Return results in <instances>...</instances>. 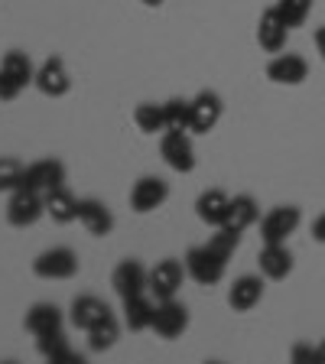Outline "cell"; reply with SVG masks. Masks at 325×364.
Wrapping results in <instances>:
<instances>
[{
  "instance_id": "1",
  "label": "cell",
  "mask_w": 325,
  "mask_h": 364,
  "mask_svg": "<svg viewBox=\"0 0 325 364\" xmlns=\"http://www.w3.org/2000/svg\"><path fill=\"white\" fill-rule=\"evenodd\" d=\"M4 215H7V221L14 228H33L46 215V196L30 189V186H20V189L10 192Z\"/></svg>"
},
{
  "instance_id": "2",
  "label": "cell",
  "mask_w": 325,
  "mask_h": 364,
  "mask_svg": "<svg viewBox=\"0 0 325 364\" xmlns=\"http://www.w3.org/2000/svg\"><path fill=\"white\" fill-rule=\"evenodd\" d=\"M182 264H186V273H189L198 287H215V283H221V277H225V270H228V260L218 257L208 244L189 247L186 257H182Z\"/></svg>"
},
{
  "instance_id": "3",
  "label": "cell",
  "mask_w": 325,
  "mask_h": 364,
  "mask_svg": "<svg viewBox=\"0 0 325 364\" xmlns=\"http://www.w3.org/2000/svg\"><path fill=\"white\" fill-rule=\"evenodd\" d=\"M159 156L173 173H192L196 169V146L189 130H163L159 134Z\"/></svg>"
},
{
  "instance_id": "4",
  "label": "cell",
  "mask_w": 325,
  "mask_h": 364,
  "mask_svg": "<svg viewBox=\"0 0 325 364\" xmlns=\"http://www.w3.org/2000/svg\"><path fill=\"white\" fill-rule=\"evenodd\" d=\"M33 273L39 280H72L78 273V254L72 247H46L33 260Z\"/></svg>"
},
{
  "instance_id": "5",
  "label": "cell",
  "mask_w": 325,
  "mask_h": 364,
  "mask_svg": "<svg viewBox=\"0 0 325 364\" xmlns=\"http://www.w3.org/2000/svg\"><path fill=\"white\" fill-rule=\"evenodd\" d=\"M303 221V212L296 205H277L260 218V241L264 244H287L289 235H296V228Z\"/></svg>"
},
{
  "instance_id": "6",
  "label": "cell",
  "mask_w": 325,
  "mask_h": 364,
  "mask_svg": "<svg viewBox=\"0 0 325 364\" xmlns=\"http://www.w3.org/2000/svg\"><path fill=\"white\" fill-rule=\"evenodd\" d=\"M153 332L159 338H179L186 328H189V309L179 303V299H156V309H153Z\"/></svg>"
},
{
  "instance_id": "7",
  "label": "cell",
  "mask_w": 325,
  "mask_h": 364,
  "mask_svg": "<svg viewBox=\"0 0 325 364\" xmlns=\"http://www.w3.org/2000/svg\"><path fill=\"white\" fill-rule=\"evenodd\" d=\"M111 287L121 299H130V296H137V293H146V289H150V270H146L140 260L127 257V260H121V264L114 267Z\"/></svg>"
},
{
  "instance_id": "8",
  "label": "cell",
  "mask_w": 325,
  "mask_h": 364,
  "mask_svg": "<svg viewBox=\"0 0 325 364\" xmlns=\"http://www.w3.org/2000/svg\"><path fill=\"white\" fill-rule=\"evenodd\" d=\"M189 105H192V121H189L192 134H208V130L218 127L221 114H225V101H221L218 91H208V88L198 91Z\"/></svg>"
},
{
  "instance_id": "9",
  "label": "cell",
  "mask_w": 325,
  "mask_h": 364,
  "mask_svg": "<svg viewBox=\"0 0 325 364\" xmlns=\"http://www.w3.org/2000/svg\"><path fill=\"white\" fill-rule=\"evenodd\" d=\"M186 264L176 257H163L156 267L150 270V293L156 299H173L176 293L182 289V280H186Z\"/></svg>"
},
{
  "instance_id": "10",
  "label": "cell",
  "mask_w": 325,
  "mask_h": 364,
  "mask_svg": "<svg viewBox=\"0 0 325 364\" xmlns=\"http://www.w3.org/2000/svg\"><path fill=\"white\" fill-rule=\"evenodd\" d=\"M166 198H169L166 179H159V176H140V179L134 182V189H130V208H134L137 215H150V212H156Z\"/></svg>"
},
{
  "instance_id": "11",
  "label": "cell",
  "mask_w": 325,
  "mask_h": 364,
  "mask_svg": "<svg viewBox=\"0 0 325 364\" xmlns=\"http://www.w3.org/2000/svg\"><path fill=\"white\" fill-rule=\"evenodd\" d=\"M33 85H36L39 95H46V98H62V95L72 91V75H68L65 62H62L59 55H49V59L36 68V82Z\"/></svg>"
},
{
  "instance_id": "12",
  "label": "cell",
  "mask_w": 325,
  "mask_h": 364,
  "mask_svg": "<svg viewBox=\"0 0 325 364\" xmlns=\"http://www.w3.org/2000/svg\"><path fill=\"white\" fill-rule=\"evenodd\" d=\"M267 78L273 85H303L309 78V62L299 53H277L267 62Z\"/></svg>"
},
{
  "instance_id": "13",
  "label": "cell",
  "mask_w": 325,
  "mask_h": 364,
  "mask_svg": "<svg viewBox=\"0 0 325 364\" xmlns=\"http://www.w3.org/2000/svg\"><path fill=\"white\" fill-rule=\"evenodd\" d=\"M23 186H30V189L36 192H53L59 189V186H65V166H62L59 159H36V163H30V166L23 169Z\"/></svg>"
},
{
  "instance_id": "14",
  "label": "cell",
  "mask_w": 325,
  "mask_h": 364,
  "mask_svg": "<svg viewBox=\"0 0 325 364\" xmlns=\"http://www.w3.org/2000/svg\"><path fill=\"white\" fill-rule=\"evenodd\" d=\"M287 39H289V26L283 23V16L277 14V7L264 10L257 20V43L264 53H283L287 49Z\"/></svg>"
},
{
  "instance_id": "15",
  "label": "cell",
  "mask_w": 325,
  "mask_h": 364,
  "mask_svg": "<svg viewBox=\"0 0 325 364\" xmlns=\"http://www.w3.org/2000/svg\"><path fill=\"white\" fill-rule=\"evenodd\" d=\"M78 221L95 237H107L114 231V215L101 198H78Z\"/></svg>"
},
{
  "instance_id": "16",
  "label": "cell",
  "mask_w": 325,
  "mask_h": 364,
  "mask_svg": "<svg viewBox=\"0 0 325 364\" xmlns=\"http://www.w3.org/2000/svg\"><path fill=\"white\" fill-rule=\"evenodd\" d=\"M260 299H264V280L254 277V273L238 277V280L231 283V289H228V306L235 312H250Z\"/></svg>"
},
{
  "instance_id": "17",
  "label": "cell",
  "mask_w": 325,
  "mask_h": 364,
  "mask_svg": "<svg viewBox=\"0 0 325 364\" xmlns=\"http://www.w3.org/2000/svg\"><path fill=\"white\" fill-rule=\"evenodd\" d=\"M257 264L267 280H287L289 273H293V250L287 244H264Z\"/></svg>"
},
{
  "instance_id": "18",
  "label": "cell",
  "mask_w": 325,
  "mask_h": 364,
  "mask_svg": "<svg viewBox=\"0 0 325 364\" xmlns=\"http://www.w3.org/2000/svg\"><path fill=\"white\" fill-rule=\"evenodd\" d=\"M62 322H65V316H62V309L55 303H36V306H30V312H26V318H23V326H26V332H30L33 338H39V335H49V332H59Z\"/></svg>"
},
{
  "instance_id": "19",
  "label": "cell",
  "mask_w": 325,
  "mask_h": 364,
  "mask_svg": "<svg viewBox=\"0 0 325 364\" xmlns=\"http://www.w3.org/2000/svg\"><path fill=\"white\" fill-rule=\"evenodd\" d=\"M228 208H231V198L221 189H205L196 198V215L205 221L208 228H221L228 221Z\"/></svg>"
},
{
  "instance_id": "20",
  "label": "cell",
  "mask_w": 325,
  "mask_h": 364,
  "mask_svg": "<svg viewBox=\"0 0 325 364\" xmlns=\"http://www.w3.org/2000/svg\"><path fill=\"white\" fill-rule=\"evenodd\" d=\"M107 303L105 299H98V296H75L72 299V306H68V318H72V326L82 328V332H88L98 318L107 316Z\"/></svg>"
},
{
  "instance_id": "21",
  "label": "cell",
  "mask_w": 325,
  "mask_h": 364,
  "mask_svg": "<svg viewBox=\"0 0 325 364\" xmlns=\"http://www.w3.org/2000/svg\"><path fill=\"white\" fill-rule=\"evenodd\" d=\"M36 351L46 358L49 364H82V355H75L72 351V345H68V338L59 332H49V335H39L36 338Z\"/></svg>"
},
{
  "instance_id": "22",
  "label": "cell",
  "mask_w": 325,
  "mask_h": 364,
  "mask_svg": "<svg viewBox=\"0 0 325 364\" xmlns=\"http://www.w3.org/2000/svg\"><path fill=\"white\" fill-rule=\"evenodd\" d=\"M46 215L55 221V225H68V221H78V198L68 192V186L46 192Z\"/></svg>"
},
{
  "instance_id": "23",
  "label": "cell",
  "mask_w": 325,
  "mask_h": 364,
  "mask_svg": "<svg viewBox=\"0 0 325 364\" xmlns=\"http://www.w3.org/2000/svg\"><path fill=\"white\" fill-rule=\"evenodd\" d=\"M153 309H156V303H150L146 293H137L130 299H124V326L130 332H146L153 326Z\"/></svg>"
},
{
  "instance_id": "24",
  "label": "cell",
  "mask_w": 325,
  "mask_h": 364,
  "mask_svg": "<svg viewBox=\"0 0 325 364\" xmlns=\"http://www.w3.org/2000/svg\"><path fill=\"white\" fill-rule=\"evenodd\" d=\"M117 338H121V322H117V316H114V312H107L105 318H98V322L88 328V348L95 351V355L114 348V345H117Z\"/></svg>"
},
{
  "instance_id": "25",
  "label": "cell",
  "mask_w": 325,
  "mask_h": 364,
  "mask_svg": "<svg viewBox=\"0 0 325 364\" xmlns=\"http://www.w3.org/2000/svg\"><path fill=\"white\" fill-rule=\"evenodd\" d=\"M260 218V205L254 196H235L231 198V208H228V228H235V231H247L250 225H257Z\"/></svg>"
},
{
  "instance_id": "26",
  "label": "cell",
  "mask_w": 325,
  "mask_h": 364,
  "mask_svg": "<svg viewBox=\"0 0 325 364\" xmlns=\"http://www.w3.org/2000/svg\"><path fill=\"white\" fill-rule=\"evenodd\" d=\"M134 124L144 130V134H163V130H166V111H163V105L144 101V105L134 107Z\"/></svg>"
},
{
  "instance_id": "27",
  "label": "cell",
  "mask_w": 325,
  "mask_h": 364,
  "mask_svg": "<svg viewBox=\"0 0 325 364\" xmlns=\"http://www.w3.org/2000/svg\"><path fill=\"white\" fill-rule=\"evenodd\" d=\"M0 68H7V72L23 85V88L36 82V68H33V59L23 53V49H10V53L0 59Z\"/></svg>"
},
{
  "instance_id": "28",
  "label": "cell",
  "mask_w": 325,
  "mask_h": 364,
  "mask_svg": "<svg viewBox=\"0 0 325 364\" xmlns=\"http://www.w3.org/2000/svg\"><path fill=\"white\" fill-rule=\"evenodd\" d=\"M273 7H277V14L283 16L289 30H299V26H306V20L312 14V0H277Z\"/></svg>"
},
{
  "instance_id": "29",
  "label": "cell",
  "mask_w": 325,
  "mask_h": 364,
  "mask_svg": "<svg viewBox=\"0 0 325 364\" xmlns=\"http://www.w3.org/2000/svg\"><path fill=\"white\" fill-rule=\"evenodd\" d=\"M241 235H244V231H235V228L221 225V228H215V235L208 237V247H212L218 257L231 260V254H235L238 244H241Z\"/></svg>"
},
{
  "instance_id": "30",
  "label": "cell",
  "mask_w": 325,
  "mask_h": 364,
  "mask_svg": "<svg viewBox=\"0 0 325 364\" xmlns=\"http://www.w3.org/2000/svg\"><path fill=\"white\" fill-rule=\"evenodd\" d=\"M163 111H166V130H189L192 105L186 98H169L163 105Z\"/></svg>"
},
{
  "instance_id": "31",
  "label": "cell",
  "mask_w": 325,
  "mask_h": 364,
  "mask_svg": "<svg viewBox=\"0 0 325 364\" xmlns=\"http://www.w3.org/2000/svg\"><path fill=\"white\" fill-rule=\"evenodd\" d=\"M23 163L14 156H0V192H14L23 186Z\"/></svg>"
},
{
  "instance_id": "32",
  "label": "cell",
  "mask_w": 325,
  "mask_h": 364,
  "mask_svg": "<svg viewBox=\"0 0 325 364\" xmlns=\"http://www.w3.org/2000/svg\"><path fill=\"white\" fill-rule=\"evenodd\" d=\"M20 91H23V85L16 82L14 75H10L7 68H0V105H7V101H16V98H20Z\"/></svg>"
},
{
  "instance_id": "33",
  "label": "cell",
  "mask_w": 325,
  "mask_h": 364,
  "mask_svg": "<svg viewBox=\"0 0 325 364\" xmlns=\"http://www.w3.org/2000/svg\"><path fill=\"white\" fill-rule=\"evenodd\" d=\"M289 358H293L296 364H303V361H319V348H312V345H296L293 351H289Z\"/></svg>"
},
{
  "instance_id": "34",
  "label": "cell",
  "mask_w": 325,
  "mask_h": 364,
  "mask_svg": "<svg viewBox=\"0 0 325 364\" xmlns=\"http://www.w3.org/2000/svg\"><path fill=\"white\" fill-rule=\"evenodd\" d=\"M312 241H319V244H325V212L319 215L316 221H312Z\"/></svg>"
},
{
  "instance_id": "35",
  "label": "cell",
  "mask_w": 325,
  "mask_h": 364,
  "mask_svg": "<svg viewBox=\"0 0 325 364\" xmlns=\"http://www.w3.org/2000/svg\"><path fill=\"white\" fill-rule=\"evenodd\" d=\"M316 49H319V55H322V62H325V26H319L316 30Z\"/></svg>"
},
{
  "instance_id": "36",
  "label": "cell",
  "mask_w": 325,
  "mask_h": 364,
  "mask_svg": "<svg viewBox=\"0 0 325 364\" xmlns=\"http://www.w3.org/2000/svg\"><path fill=\"white\" fill-rule=\"evenodd\" d=\"M319 361H325V338H322V345H319Z\"/></svg>"
},
{
  "instance_id": "37",
  "label": "cell",
  "mask_w": 325,
  "mask_h": 364,
  "mask_svg": "<svg viewBox=\"0 0 325 364\" xmlns=\"http://www.w3.org/2000/svg\"><path fill=\"white\" fill-rule=\"evenodd\" d=\"M146 7H159V4H163V0H144Z\"/></svg>"
}]
</instances>
